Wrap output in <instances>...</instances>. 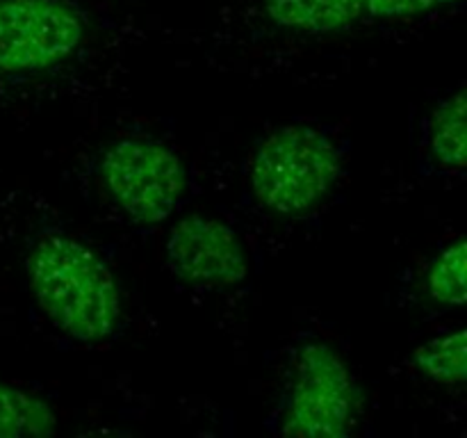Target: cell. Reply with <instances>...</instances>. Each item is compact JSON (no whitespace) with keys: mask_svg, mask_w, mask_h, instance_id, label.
Instances as JSON below:
<instances>
[{"mask_svg":"<svg viewBox=\"0 0 467 438\" xmlns=\"http://www.w3.org/2000/svg\"><path fill=\"white\" fill-rule=\"evenodd\" d=\"M461 0H368V18L374 21H409L438 9L451 7Z\"/></svg>","mask_w":467,"mask_h":438,"instance_id":"obj_12","label":"cell"},{"mask_svg":"<svg viewBox=\"0 0 467 438\" xmlns=\"http://www.w3.org/2000/svg\"><path fill=\"white\" fill-rule=\"evenodd\" d=\"M164 260L173 276L192 287L222 290L249 276V254L231 224L210 214H187L167 233Z\"/></svg>","mask_w":467,"mask_h":438,"instance_id":"obj_6","label":"cell"},{"mask_svg":"<svg viewBox=\"0 0 467 438\" xmlns=\"http://www.w3.org/2000/svg\"><path fill=\"white\" fill-rule=\"evenodd\" d=\"M465 272L467 246L465 237L459 235L447 242L431 258L424 272V292L429 301L442 308H459L465 304Z\"/></svg>","mask_w":467,"mask_h":438,"instance_id":"obj_11","label":"cell"},{"mask_svg":"<svg viewBox=\"0 0 467 438\" xmlns=\"http://www.w3.org/2000/svg\"><path fill=\"white\" fill-rule=\"evenodd\" d=\"M263 14L292 35H336L368 18V0H263Z\"/></svg>","mask_w":467,"mask_h":438,"instance_id":"obj_8","label":"cell"},{"mask_svg":"<svg viewBox=\"0 0 467 438\" xmlns=\"http://www.w3.org/2000/svg\"><path fill=\"white\" fill-rule=\"evenodd\" d=\"M99 182L121 217L137 226H155L181 208L190 173L167 141L126 135L109 141L100 153Z\"/></svg>","mask_w":467,"mask_h":438,"instance_id":"obj_4","label":"cell"},{"mask_svg":"<svg viewBox=\"0 0 467 438\" xmlns=\"http://www.w3.org/2000/svg\"><path fill=\"white\" fill-rule=\"evenodd\" d=\"M467 333L463 327L442 331L418 345L410 354L413 368L429 381L442 386H463L467 374Z\"/></svg>","mask_w":467,"mask_h":438,"instance_id":"obj_10","label":"cell"},{"mask_svg":"<svg viewBox=\"0 0 467 438\" xmlns=\"http://www.w3.org/2000/svg\"><path fill=\"white\" fill-rule=\"evenodd\" d=\"M55 429L57 415L44 397L0 379V438H44Z\"/></svg>","mask_w":467,"mask_h":438,"instance_id":"obj_9","label":"cell"},{"mask_svg":"<svg viewBox=\"0 0 467 438\" xmlns=\"http://www.w3.org/2000/svg\"><path fill=\"white\" fill-rule=\"evenodd\" d=\"M363 395L345 356L322 338L292 345L290 365L265 429L274 436L342 438L360 422Z\"/></svg>","mask_w":467,"mask_h":438,"instance_id":"obj_3","label":"cell"},{"mask_svg":"<svg viewBox=\"0 0 467 438\" xmlns=\"http://www.w3.org/2000/svg\"><path fill=\"white\" fill-rule=\"evenodd\" d=\"M82 16L64 0H0V73L35 76L78 53Z\"/></svg>","mask_w":467,"mask_h":438,"instance_id":"obj_5","label":"cell"},{"mask_svg":"<svg viewBox=\"0 0 467 438\" xmlns=\"http://www.w3.org/2000/svg\"><path fill=\"white\" fill-rule=\"evenodd\" d=\"M27 287L46 322L78 345H105L121 327V290L108 260L68 233L48 231L26 260Z\"/></svg>","mask_w":467,"mask_h":438,"instance_id":"obj_1","label":"cell"},{"mask_svg":"<svg viewBox=\"0 0 467 438\" xmlns=\"http://www.w3.org/2000/svg\"><path fill=\"white\" fill-rule=\"evenodd\" d=\"M465 89L441 96L418 123V172L424 178H463L465 173Z\"/></svg>","mask_w":467,"mask_h":438,"instance_id":"obj_7","label":"cell"},{"mask_svg":"<svg viewBox=\"0 0 467 438\" xmlns=\"http://www.w3.org/2000/svg\"><path fill=\"white\" fill-rule=\"evenodd\" d=\"M347 141L322 123L287 121L255 141L246 162V182L260 208L278 217L313 213L340 185Z\"/></svg>","mask_w":467,"mask_h":438,"instance_id":"obj_2","label":"cell"}]
</instances>
